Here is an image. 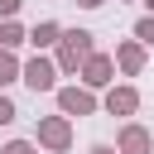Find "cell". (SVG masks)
Masks as SVG:
<instances>
[{
  "label": "cell",
  "mask_w": 154,
  "mask_h": 154,
  "mask_svg": "<svg viewBox=\"0 0 154 154\" xmlns=\"http://www.w3.org/2000/svg\"><path fill=\"white\" fill-rule=\"evenodd\" d=\"M91 53H96V34H91V29H63V34H58V43H53L58 77H63V72H77Z\"/></svg>",
  "instance_id": "1"
},
{
  "label": "cell",
  "mask_w": 154,
  "mask_h": 154,
  "mask_svg": "<svg viewBox=\"0 0 154 154\" xmlns=\"http://www.w3.org/2000/svg\"><path fill=\"white\" fill-rule=\"evenodd\" d=\"M53 101H58V116H67V120H72V116H96V111H101V96H96V91H87L82 82L58 87V91H53Z\"/></svg>",
  "instance_id": "2"
},
{
  "label": "cell",
  "mask_w": 154,
  "mask_h": 154,
  "mask_svg": "<svg viewBox=\"0 0 154 154\" xmlns=\"http://www.w3.org/2000/svg\"><path fill=\"white\" fill-rule=\"evenodd\" d=\"M34 144L48 149V154H67V149H72V120H67V116H38Z\"/></svg>",
  "instance_id": "3"
},
{
  "label": "cell",
  "mask_w": 154,
  "mask_h": 154,
  "mask_svg": "<svg viewBox=\"0 0 154 154\" xmlns=\"http://www.w3.org/2000/svg\"><path fill=\"white\" fill-rule=\"evenodd\" d=\"M19 82L29 91H58V63L48 53H34L29 63H19Z\"/></svg>",
  "instance_id": "4"
},
{
  "label": "cell",
  "mask_w": 154,
  "mask_h": 154,
  "mask_svg": "<svg viewBox=\"0 0 154 154\" xmlns=\"http://www.w3.org/2000/svg\"><path fill=\"white\" fill-rule=\"evenodd\" d=\"M77 77H82V87H87V91H106V87L116 82V63H111V53H101V48H96V53L77 67Z\"/></svg>",
  "instance_id": "5"
},
{
  "label": "cell",
  "mask_w": 154,
  "mask_h": 154,
  "mask_svg": "<svg viewBox=\"0 0 154 154\" xmlns=\"http://www.w3.org/2000/svg\"><path fill=\"white\" fill-rule=\"evenodd\" d=\"M111 63H116V72L140 77V72H144V63H149V48H144L140 38H120V43H116V53H111Z\"/></svg>",
  "instance_id": "6"
},
{
  "label": "cell",
  "mask_w": 154,
  "mask_h": 154,
  "mask_svg": "<svg viewBox=\"0 0 154 154\" xmlns=\"http://www.w3.org/2000/svg\"><path fill=\"white\" fill-rule=\"evenodd\" d=\"M116 154H154V135H149V125L125 120V125L116 130Z\"/></svg>",
  "instance_id": "7"
},
{
  "label": "cell",
  "mask_w": 154,
  "mask_h": 154,
  "mask_svg": "<svg viewBox=\"0 0 154 154\" xmlns=\"http://www.w3.org/2000/svg\"><path fill=\"white\" fill-rule=\"evenodd\" d=\"M101 111H106V116H135V111H140V91H135L130 82H111L106 96H101Z\"/></svg>",
  "instance_id": "8"
},
{
  "label": "cell",
  "mask_w": 154,
  "mask_h": 154,
  "mask_svg": "<svg viewBox=\"0 0 154 154\" xmlns=\"http://www.w3.org/2000/svg\"><path fill=\"white\" fill-rule=\"evenodd\" d=\"M58 34H63V24H58V19H38V24L24 34V43H34V53H48V48L58 43Z\"/></svg>",
  "instance_id": "9"
},
{
  "label": "cell",
  "mask_w": 154,
  "mask_h": 154,
  "mask_svg": "<svg viewBox=\"0 0 154 154\" xmlns=\"http://www.w3.org/2000/svg\"><path fill=\"white\" fill-rule=\"evenodd\" d=\"M24 34H29V29H24L19 19H0V48H10V53H14V48L24 43Z\"/></svg>",
  "instance_id": "10"
},
{
  "label": "cell",
  "mask_w": 154,
  "mask_h": 154,
  "mask_svg": "<svg viewBox=\"0 0 154 154\" xmlns=\"http://www.w3.org/2000/svg\"><path fill=\"white\" fill-rule=\"evenodd\" d=\"M10 82H19V58L10 48H0V87H10Z\"/></svg>",
  "instance_id": "11"
},
{
  "label": "cell",
  "mask_w": 154,
  "mask_h": 154,
  "mask_svg": "<svg viewBox=\"0 0 154 154\" xmlns=\"http://www.w3.org/2000/svg\"><path fill=\"white\" fill-rule=\"evenodd\" d=\"M130 38H140L144 48H154V14H140L135 29H130Z\"/></svg>",
  "instance_id": "12"
},
{
  "label": "cell",
  "mask_w": 154,
  "mask_h": 154,
  "mask_svg": "<svg viewBox=\"0 0 154 154\" xmlns=\"http://www.w3.org/2000/svg\"><path fill=\"white\" fill-rule=\"evenodd\" d=\"M0 154H38V144H34V140H5Z\"/></svg>",
  "instance_id": "13"
},
{
  "label": "cell",
  "mask_w": 154,
  "mask_h": 154,
  "mask_svg": "<svg viewBox=\"0 0 154 154\" xmlns=\"http://www.w3.org/2000/svg\"><path fill=\"white\" fill-rule=\"evenodd\" d=\"M14 116H19V111H14V101L0 91V125H14Z\"/></svg>",
  "instance_id": "14"
},
{
  "label": "cell",
  "mask_w": 154,
  "mask_h": 154,
  "mask_svg": "<svg viewBox=\"0 0 154 154\" xmlns=\"http://www.w3.org/2000/svg\"><path fill=\"white\" fill-rule=\"evenodd\" d=\"M19 5H24V0H0V19H14V14H19Z\"/></svg>",
  "instance_id": "15"
},
{
  "label": "cell",
  "mask_w": 154,
  "mask_h": 154,
  "mask_svg": "<svg viewBox=\"0 0 154 154\" xmlns=\"http://www.w3.org/2000/svg\"><path fill=\"white\" fill-rule=\"evenodd\" d=\"M72 5H77V10H101L106 0H72Z\"/></svg>",
  "instance_id": "16"
},
{
  "label": "cell",
  "mask_w": 154,
  "mask_h": 154,
  "mask_svg": "<svg viewBox=\"0 0 154 154\" xmlns=\"http://www.w3.org/2000/svg\"><path fill=\"white\" fill-rule=\"evenodd\" d=\"M87 154H116V144H91Z\"/></svg>",
  "instance_id": "17"
},
{
  "label": "cell",
  "mask_w": 154,
  "mask_h": 154,
  "mask_svg": "<svg viewBox=\"0 0 154 154\" xmlns=\"http://www.w3.org/2000/svg\"><path fill=\"white\" fill-rule=\"evenodd\" d=\"M116 5H125V0H116Z\"/></svg>",
  "instance_id": "18"
}]
</instances>
